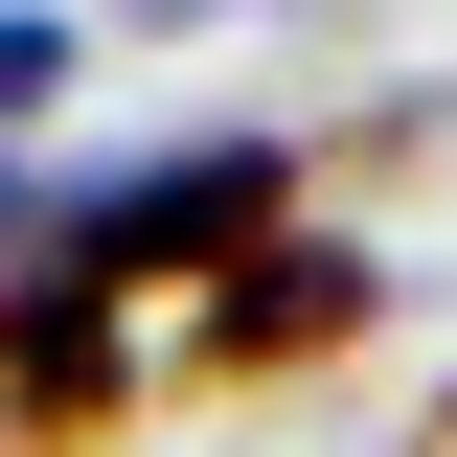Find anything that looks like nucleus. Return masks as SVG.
Instances as JSON below:
<instances>
[{
	"instance_id": "obj_3",
	"label": "nucleus",
	"mask_w": 457,
	"mask_h": 457,
	"mask_svg": "<svg viewBox=\"0 0 457 457\" xmlns=\"http://www.w3.org/2000/svg\"><path fill=\"white\" fill-rule=\"evenodd\" d=\"M137 411H161V343L114 320V297L0 275V457H114Z\"/></svg>"
},
{
	"instance_id": "obj_5",
	"label": "nucleus",
	"mask_w": 457,
	"mask_h": 457,
	"mask_svg": "<svg viewBox=\"0 0 457 457\" xmlns=\"http://www.w3.org/2000/svg\"><path fill=\"white\" fill-rule=\"evenodd\" d=\"M206 23H252V0H92V46H206Z\"/></svg>"
},
{
	"instance_id": "obj_1",
	"label": "nucleus",
	"mask_w": 457,
	"mask_h": 457,
	"mask_svg": "<svg viewBox=\"0 0 457 457\" xmlns=\"http://www.w3.org/2000/svg\"><path fill=\"white\" fill-rule=\"evenodd\" d=\"M275 228H320V183H297V137H252V114H228V137H114V161H46L0 275L161 320V297H206L228 252H275Z\"/></svg>"
},
{
	"instance_id": "obj_4",
	"label": "nucleus",
	"mask_w": 457,
	"mask_h": 457,
	"mask_svg": "<svg viewBox=\"0 0 457 457\" xmlns=\"http://www.w3.org/2000/svg\"><path fill=\"white\" fill-rule=\"evenodd\" d=\"M69 92H92V0H0V161L46 137Z\"/></svg>"
},
{
	"instance_id": "obj_6",
	"label": "nucleus",
	"mask_w": 457,
	"mask_h": 457,
	"mask_svg": "<svg viewBox=\"0 0 457 457\" xmlns=\"http://www.w3.org/2000/svg\"><path fill=\"white\" fill-rule=\"evenodd\" d=\"M23 183H46V161H0V252H23Z\"/></svg>"
},
{
	"instance_id": "obj_2",
	"label": "nucleus",
	"mask_w": 457,
	"mask_h": 457,
	"mask_svg": "<svg viewBox=\"0 0 457 457\" xmlns=\"http://www.w3.org/2000/svg\"><path fill=\"white\" fill-rule=\"evenodd\" d=\"M137 343H161L183 411H297L320 366H366V343H389V252H366V228H275V252H228L206 297H161Z\"/></svg>"
}]
</instances>
